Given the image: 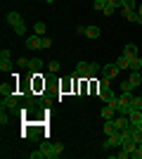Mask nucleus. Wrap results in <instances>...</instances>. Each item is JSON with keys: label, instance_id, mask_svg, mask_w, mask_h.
I'll return each instance as SVG.
<instances>
[{"label": "nucleus", "instance_id": "obj_15", "mask_svg": "<svg viewBox=\"0 0 142 159\" xmlns=\"http://www.w3.org/2000/svg\"><path fill=\"white\" fill-rule=\"evenodd\" d=\"M104 90H109V79H104V76H102V79L97 81V95H102Z\"/></svg>", "mask_w": 142, "mask_h": 159}, {"label": "nucleus", "instance_id": "obj_12", "mask_svg": "<svg viewBox=\"0 0 142 159\" xmlns=\"http://www.w3.org/2000/svg\"><path fill=\"white\" fill-rule=\"evenodd\" d=\"M130 86L133 88H140V83H142V71H130Z\"/></svg>", "mask_w": 142, "mask_h": 159}, {"label": "nucleus", "instance_id": "obj_25", "mask_svg": "<svg viewBox=\"0 0 142 159\" xmlns=\"http://www.w3.org/2000/svg\"><path fill=\"white\" fill-rule=\"evenodd\" d=\"M28 69H33V71H41V69H43V62H41V60H31V62H28Z\"/></svg>", "mask_w": 142, "mask_h": 159}, {"label": "nucleus", "instance_id": "obj_10", "mask_svg": "<svg viewBox=\"0 0 142 159\" xmlns=\"http://www.w3.org/2000/svg\"><path fill=\"white\" fill-rule=\"evenodd\" d=\"M123 55H126V57H130V60H135V57H140V55H137V45L128 43V45L123 48Z\"/></svg>", "mask_w": 142, "mask_h": 159}, {"label": "nucleus", "instance_id": "obj_30", "mask_svg": "<svg viewBox=\"0 0 142 159\" xmlns=\"http://www.w3.org/2000/svg\"><path fill=\"white\" fill-rule=\"evenodd\" d=\"M47 48H52V38H45V36H43V50H47Z\"/></svg>", "mask_w": 142, "mask_h": 159}, {"label": "nucleus", "instance_id": "obj_1", "mask_svg": "<svg viewBox=\"0 0 142 159\" xmlns=\"http://www.w3.org/2000/svg\"><path fill=\"white\" fill-rule=\"evenodd\" d=\"M64 152V145L59 143H43L36 152H31V159H57Z\"/></svg>", "mask_w": 142, "mask_h": 159}, {"label": "nucleus", "instance_id": "obj_11", "mask_svg": "<svg viewBox=\"0 0 142 159\" xmlns=\"http://www.w3.org/2000/svg\"><path fill=\"white\" fill-rule=\"evenodd\" d=\"M102 133H104V135H114V133H118V131H116V126H114V119H107V121H104Z\"/></svg>", "mask_w": 142, "mask_h": 159}, {"label": "nucleus", "instance_id": "obj_29", "mask_svg": "<svg viewBox=\"0 0 142 159\" xmlns=\"http://www.w3.org/2000/svg\"><path fill=\"white\" fill-rule=\"evenodd\" d=\"M109 0H95V10H97V12H102V7L107 5Z\"/></svg>", "mask_w": 142, "mask_h": 159}, {"label": "nucleus", "instance_id": "obj_3", "mask_svg": "<svg viewBox=\"0 0 142 159\" xmlns=\"http://www.w3.org/2000/svg\"><path fill=\"white\" fill-rule=\"evenodd\" d=\"M118 71H121V69H118V64H104L102 66V76H104V79H109V81H114V79H118Z\"/></svg>", "mask_w": 142, "mask_h": 159}, {"label": "nucleus", "instance_id": "obj_4", "mask_svg": "<svg viewBox=\"0 0 142 159\" xmlns=\"http://www.w3.org/2000/svg\"><path fill=\"white\" fill-rule=\"evenodd\" d=\"M24 45H26V50H41L43 48V36H38V33L28 36V38L24 40Z\"/></svg>", "mask_w": 142, "mask_h": 159}, {"label": "nucleus", "instance_id": "obj_21", "mask_svg": "<svg viewBox=\"0 0 142 159\" xmlns=\"http://www.w3.org/2000/svg\"><path fill=\"white\" fill-rule=\"evenodd\" d=\"M137 5H140V0H123V7H126V10H137Z\"/></svg>", "mask_w": 142, "mask_h": 159}, {"label": "nucleus", "instance_id": "obj_17", "mask_svg": "<svg viewBox=\"0 0 142 159\" xmlns=\"http://www.w3.org/2000/svg\"><path fill=\"white\" fill-rule=\"evenodd\" d=\"M100 74V64L97 62H90V69H88V79H95Z\"/></svg>", "mask_w": 142, "mask_h": 159}, {"label": "nucleus", "instance_id": "obj_20", "mask_svg": "<svg viewBox=\"0 0 142 159\" xmlns=\"http://www.w3.org/2000/svg\"><path fill=\"white\" fill-rule=\"evenodd\" d=\"M130 71H142V62H140V57L130 60Z\"/></svg>", "mask_w": 142, "mask_h": 159}, {"label": "nucleus", "instance_id": "obj_16", "mask_svg": "<svg viewBox=\"0 0 142 159\" xmlns=\"http://www.w3.org/2000/svg\"><path fill=\"white\" fill-rule=\"evenodd\" d=\"M116 98H118V95H116L114 90H111V88H109V90H104V93L100 95V100H104V102H114Z\"/></svg>", "mask_w": 142, "mask_h": 159}, {"label": "nucleus", "instance_id": "obj_32", "mask_svg": "<svg viewBox=\"0 0 142 159\" xmlns=\"http://www.w3.org/2000/svg\"><path fill=\"white\" fill-rule=\"evenodd\" d=\"M45 2H54V0H45Z\"/></svg>", "mask_w": 142, "mask_h": 159}, {"label": "nucleus", "instance_id": "obj_27", "mask_svg": "<svg viewBox=\"0 0 142 159\" xmlns=\"http://www.w3.org/2000/svg\"><path fill=\"white\" fill-rule=\"evenodd\" d=\"M14 33L17 36H26V24H19V26L14 29Z\"/></svg>", "mask_w": 142, "mask_h": 159}, {"label": "nucleus", "instance_id": "obj_22", "mask_svg": "<svg viewBox=\"0 0 142 159\" xmlns=\"http://www.w3.org/2000/svg\"><path fill=\"white\" fill-rule=\"evenodd\" d=\"M121 93H135V88L130 86V81H128V79L121 83Z\"/></svg>", "mask_w": 142, "mask_h": 159}, {"label": "nucleus", "instance_id": "obj_13", "mask_svg": "<svg viewBox=\"0 0 142 159\" xmlns=\"http://www.w3.org/2000/svg\"><path fill=\"white\" fill-rule=\"evenodd\" d=\"M121 14H123L128 21H137V17H140V14H137V10H126V7L121 10Z\"/></svg>", "mask_w": 142, "mask_h": 159}, {"label": "nucleus", "instance_id": "obj_6", "mask_svg": "<svg viewBox=\"0 0 142 159\" xmlns=\"http://www.w3.org/2000/svg\"><path fill=\"white\" fill-rule=\"evenodd\" d=\"M88 69H90L88 62H78V64H76L74 76H76V79H88Z\"/></svg>", "mask_w": 142, "mask_h": 159}, {"label": "nucleus", "instance_id": "obj_14", "mask_svg": "<svg viewBox=\"0 0 142 159\" xmlns=\"http://www.w3.org/2000/svg\"><path fill=\"white\" fill-rule=\"evenodd\" d=\"M116 64H118V69H128L130 71V57H126V55H121V57H118V60H116Z\"/></svg>", "mask_w": 142, "mask_h": 159}, {"label": "nucleus", "instance_id": "obj_8", "mask_svg": "<svg viewBox=\"0 0 142 159\" xmlns=\"http://www.w3.org/2000/svg\"><path fill=\"white\" fill-rule=\"evenodd\" d=\"M100 114H102V119L107 121V119H116V114H118V112H116L114 105H109V102H107V105H104V109H102Z\"/></svg>", "mask_w": 142, "mask_h": 159}, {"label": "nucleus", "instance_id": "obj_9", "mask_svg": "<svg viewBox=\"0 0 142 159\" xmlns=\"http://www.w3.org/2000/svg\"><path fill=\"white\" fill-rule=\"evenodd\" d=\"M0 93H2V95H14V93H17V81L2 83V86H0Z\"/></svg>", "mask_w": 142, "mask_h": 159}, {"label": "nucleus", "instance_id": "obj_7", "mask_svg": "<svg viewBox=\"0 0 142 159\" xmlns=\"http://www.w3.org/2000/svg\"><path fill=\"white\" fill-rule=\"evenodd\" d=\"M5 21H7V24H10V26H12V29H17V26H19V24H24V19H21V17H19V12H10V14H7V17H5Z\"/></svg>", "mask_w": 142, "mask_h": 159}, {"label": "nucleus", "instance_id": "obj_26", "mask_svg": "<svg viewBox=\"0 0 142 159\" xmlns=\"http://www.w3.org/2000/svg\"><path fill=\"white\" fill-rule=\"evenodd\" d=\"M33 31L38 33V36H45V24H43V21H36V26H33Z\"/></svg>", "mask_w": 142, "mask_h": 159}, {"label": "nucleus", "instance_id": "obj_2", "mask_svg": "<svg viewBox=\"0 0 142 159\" xmlns=\"http://www.w3.org/2000/svg\"><path fill=\"white\" fill-rule=\"evenodd\" d=\"M121 143H123V131H118V133H114V135H107V140L102 143V147H104V150H118Z\"/></svg>", "mask_w": 142, "mask_h": 159}, {"label": "nucleus", "instance_id": "obj_31", "mask_svg": "<svg viewBox=\"0 0 142 159\" xmlns=\"http://www.w3.org/2000/svg\"><path fill=\"white\" fill-rule=\"evenodd\" d=\"M109 2H111L116 10H123V0H109Z\"/></svg>", "mask_w": 142, "mask_h": 159}, {"label": "nucleus", "instance_id": "obj_23", "mask_svg": "<svg viewBox=\"0 0 142 159\" xmlns=\"http://www.w3.org/2000/svg\"><path fill=\"white\" fill-rule=\"evenodd\" d=\"M47 71H50V74H57V71H59V62H57V60L47 62Z\"/></svg>", "mask_w": 142, "mask_h": 159}, {"label": "nucleus", "instance_id": "obj_19", "mask_svg": "<svg viewBox=\"0 0 142 159\" xmlns=\"http://www.w3.org/2000/svg\"><path fill=\"white\" fill-rule=\"evenodd\" d=\"M130 159H142V140L137 143V147L130 152Z\"/></svg>", "mask_w": 142, "mask_h": 159}, {"label": "nucleus", "instance_id": "obj_5", "mask_svg": "<svg viewBox=\"0 0 142 159\" xmlns=\"http://www.w3.org/2000/svg\"><path fill=\"white\" fill-rule=\"evenodd\" d=\"M10 57H12V52L5 48V50L0 52V69H2V71H10V69H12V62H10Z\"/></svg>", "mask_w": 142, "mask_h": 159}, {"label": "nucleus", "instance_id": "obj_18", "mask_svg": "<svg viewBox=\"0 0 142 159\" xmlns=\"http://www.w3.org/2000/svg\"><path fill=\"white\" fill-rule=\"evenodd\" d=\"M85 36H88V38H97V36H100V26H88L85 29Z\"/></svg>", "mask_w": 142, "mask_h": 159}, {"label": "nucleus", "instance_id": "obj_24", "mask_svg": "<svg viewBox=\"0 0 142 159\" xmlns=\"http://www.w3.org/2000/svg\"><path fill=\"white\" fill-rule=\"evenodd\" d=\"M114 12H116V7L111 5V2H107V5L102 7V14H107V17H111V14H114Z\"/></svg>", "mask_w": 142, "mask_h": 159}, {"label": "nucleus", "instance_id": "obj_33", "mask_svg": "<svg viewBox=\"0 0 142 159\" xmlns=\"http://www.w3.org/2000/svg\"><path fill=\"white\" fill-rule=\"evenodd\" d=\"M140 62H142V57H140Z\"/></svg>", "mask_w": 142, "mask_h": 159}, {"label": "nucleus", "instance_id": "obj_28", "mask_svg": "<svg viewBox=\"0 0 142 159\" xmlns=\"http://www.w3.org/2000/svg\"><path fill=\"white\" fill-rule=\"evenodd\" d=\"M28 62H31V60H26V57H19V60H17V64H19L21 69H28Z\"/></svg>", "mask_w": 142, "mask_h": 159}]
</instances>
